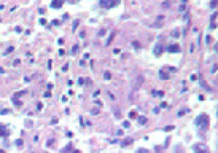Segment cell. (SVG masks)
Masks as SVG:
<instances>
[{
    "label": "cell",
    "instance_id": "cell-1",
    "mask_svg": "<svg viewBox=\"0 0 218 153\" xmlns=\"http://www.w3.org/2000/svg\"><path fill=\"white\" fill-rule=\"evenodd\" d=\"M196 124H198L199 128H202V129H207L209 128V115L207 113L199 115L198 118H196Z\"/></svg>",
    "mask_w": 218,
    "mask_h": 153
},
{
    "label": "cell",
    "instance_id": "cell-2",
    "mask_svg": "<svg viewBox=\"0 0 218 153\" xmlns=\"http://www.w3.org/2000/svg\"><path fill=\"white\" fill-rule=\"evenodd\" d=\"M99 3L102 8H113V6H116L119 3V0H100Z\"/></svg>",
    "mask_w": 218,
    "mask_h": 153
},
{
    "label": "cell",
    "instance_id": "cell-3",
    "mask_svg": "<svg viewBox=\"0 0 218 153\" xmlns=\"http://www.w3.org/2000/svg\"><path fill=\"white\" fill-rule=\"evenodd\" d=\"M64 5V0H53L51 2V8H61Z\"/></svg>",
    "mask_w": 218,
    "mask_h": 153
},
{
    "label": "cell",
    "instance_id": "cell-4",
    "mask_svg": "<svg viewBox=\"0 0 218 153\" xmlns=\"http://www.w3.org/2000/svg\"><path fill=\"white\" fill-rule=\"evenodd\" d=\"M180 51V46L178 45H171L169 46V53H178Z\"/></svg>",
    "mask_w": 218,
    "mask_h": 153
},
{
    "label": "cell",
    "instance_id": "cell-5",
    "mask_svg": "<svg viewBox=\"0 0 218 153\" xmlns=\"http://www.w3.org/2000/svg\"><path fill=\"white\" fill-rule=\"evenodd\" d=\"M10 133H8V129H6L5 126H2V124H0V136H3V137H6Z\"/></svg>",
    "mask_w": 218,
    "mask_h": 153
},
{
    "label": "cell",
    "instance_id": "cell-6",
    "mask_svg": "<svg viewBox=\"0 0 218 153\" xmlns=\"http://www.w3.org/2000/svg\"><path fill=\"white\" fill-rule=\"evenodd\" d=\"M161 53H163V46H161V45H158L156 48H154V54H156V56H159Z\"/></svg>",
    "mask_w": 218,
    "mask_h": 153
},
{
    "label": "cell",
    "instance_id": "cell-7",
    "mask_svg": "<svg viewBox=\"0 0 218 153\" xmlns=\"http://www.w3.org/2000/svg\"><path fill=\"white\" fill-rule=\"evenodd\" d=\"M70 150H72V144H69L67 147H64V148H62V150H61V153H69Z\"/></svg>",
    "mask_w": 218,
    "mask_h": 153
},
{
    "label": "cell",
    "instance_id": "cell-8",
    "mask_svg": "<svg viewBox=\"0 0 218 153\" xmlns=\"http://www.w3.org/2000/svg\"><path fill=\"white\" fill-rule=\"evenodd\" d=\"M159 75H161V78H163V80H167V78H169V75H167L164 70H161V72H159Z\"/></svg>",
    "mask_w": 218,
    "mask_h": 153
},
{
    "label": "cell",
    "instance_id": "cell-9",
    "mask_svg": "<svg viewBox=\"0 0 218 153\" xmlns=\"http://www.w3.org/2000/svg\"><path fill=\"white\" fill-rule=\"evenodd\" d=\"M104 78H105V80H110V78H111L110 72H105V73H104Z\"/></svg>",
    "mask_w": 218,
    "mask_h": 153
},
{
    "label": "cell",
    "instance_id": "cell-10",
    "mask_svg": "<svg viewBox=\"0 0 218 153\" xmlns=\"http://www.w3.org/2000/svg\"><path fill=\"white\" fill-rule=\"evenodd\" d=\"M132 144V139H126V141L123 142V145H131Z\"/></svg>",
    "mask_w": 218,
    "mask_h": 153
},
{
    "label": "cell",
    "instance_id": "cell-11",
    "mask_svg": "<svg viewBox=\"0 0 218 153\" xmlns=\"http://www.w3.org/2000/svg\"><path fill=\"white\" fill-rule=\"evenodd\" d=\"M11 51H13V46H10V48H8V50H6V51H3V56H6V54H10Z\"/></svg>",
    "mask_w": 218,
    "mask_h": 153
},
{
    "label": "cell",
    "instance_id": "cell-12",
    "mask_svg": "<svg viewBox=\"0 0 218 153\" xmlns=\"http://www.w3.org/2000/svg\"><path fill=\"white\" fill-rule=\"evenodd\" d=\"M175 153H183V147H181V145H178L177 150H175Z\"/></svg>",
    "mask_w": 218,
    "mask_h": 153
},
{
    "label": "cell",
    "instance_id": "cell-13",
    "mask_svg": "<svg viewBox=\"0 0 218 153\" xmlns=\"http://www.w3.org/2000/svg\"><path fill=\"white\" fill-rule=\"evenodd\" d=\"M137 153H150V151L146 150V148H139V150H137Z\"/></svg>",
    "mask_w": 218,
    "mask_h": 153
},
{
    "label": "cell",
    "instance_id": "cell-14",
    "mask_svg": "<svg viewBox=\"0 0 218 153\" xmlns=\"http://www.w3.org/2000/svg\"><path fill=\"white\" fill-rule=\"evenodd\" d=\"M216 5H218V0H212V3H210V6H212V8H215Z\"/></svg>",
    "mask_w": 218,
    "mask_h": 153
},
{
    "label": "cell",
    "instance_id": "cell-15",
    "mask_svg": "<svg viewBox=\"0 0 218 153\" xmlns=\"http://www.w3.org/2000/svg\"><path fill=\"white\" fill-rule=\"evenodd\" d=\"M10 112H11L10 109H3V110H2V115H6V113H10Z\"/></svg>",
    "mask_w": 218,
    "mask_h": 153
},
{
    "label": "cell",
    "instance_id": "cell-16",
    "mask_svg": "<svg viewBox=\"0 0 218 153\" xmlns=\"http://www.w3.org/2000/svg\"><path fill=\"white\" fill-rule=\"evenodd\" d=\"M19 64H21L19 59H15V61H13V66H19Z\"/></svg>",
    "mask_w": 218,
    "mask_h": 153
},
{
    "label": "cell",
    "instance_id": "cell-17",
    "mask_svg": "<svg viewBox=\"0 0 218 153\" xmlns=\"http://www.w3.org/2000/svg\"><path fill=\"white\" fill-rule=\"evenodd\" d=\"M139 123H142V124H145V123H146V118H139Z\"/></svg>",
    "mask_w": 218,
    "mask_h": 153
},
{
    "label": "cell",
    "instance_id": "cell-18",
    "mask_svg": "<svg viewBox=\"0 0 218 153\" xmlns=\"http://www.w3.org/2000/svg\"><path fill=\"white\" fill-rule=\"evenodd\" d=\"M172 35H174V37H178V35H180V32H178V30H174V32H172Z\"/></svg>",
    "mask_w": 218,
    "mask_h": 153
},
{
    "label": "cell",
    "instance_id": "cell-19",
    "mask_svg": "<svg viewBox=\"0 0 218 153\" xmlns=\"http://www.w3.org/2000/svg\"><path fill=\"white\" fill-rule=\"evenodd\" d=\"M123 126H124V128H129V126H131V123H129V121H124V123H123Z\"/></svg>",
    "mask_w": 218,
    "mask_h": 153
},
{
    "label": "cell",
    "instance_id": "cell-20",
    "mask_svg": "<svg viewBox=\"0 0 218 153\" xmlns=\"http://www.w3.org/2000/svg\"><path fill=\"white\" fill-rule=\"evenodd\" d=\"M16 145H18V147H23V141H21V139H19V141H16Z\"/></svg>",
    "mask_w": 218,
    "mask_h": 153
},
{
    "label": "cell",
    "instance_id": "cell-21",
    "mask_svg": "<svg viewBox=\"0 0 218 153\" xmlns=\"http://www.w3.org/2000/svg\"><path fill=\"white\" fill-rule=\"evenodd\" d=\"M72 153H81V151H80V150H73Z\"/></svg>",
    "mask_w": 218,
    "mask_h": 153
},
{
    "label": "cell",
    "instance_id": "cell-22",
    "mask_svg": "<svg viewBox=\"0 0 218 153\" xmlns=\"http://www.w3.org/2000/svg\"><path fill=\"white\" fill-rule=\"evenodd\" d=\"M69 2H70V3H75V2H76V0H69Z\"/></svg>",
    "mask_w": 218,
    "mask_h": 153
},
{
    "label": "cell",
    "instance_id": "cell-23",
    "mask_svg": "<svg viewBox=\"0 0 218 153\" xmlns=\"http://www.w3.org/2000/svg\"><path fill=\"white\" fill-rule=\"evenodd\" d=\"M215 50H216V51H218V43H216V45H215Z\"/></svg>",
    "mask_w": 218,
    "mask_h": 153
},
{
    "label": "cell",
    "instance_id": "cell-24",
    "mask_svg": "<svg viewBox=\"0 0 218 153\" xmlns=\"http://www.w3.org/2000/svg\"><path fill=\"white\" fill-rule=\"evenodd\" d=\"M0 153H5V151H3V150H0Z\"/></svg>",
    "mask_w": 218,
    "mask_h": 153
},
{
    "label": "cell",
    "instance_id": "cell-25",
    "mask_svg": "<svg viewBox=\"0 0 218 153\" xmlns=\"http://www.w3.org/2000/svg\"><path fill=\"white\" fill-rule=\"evenodd\" d=\"M204 153H209V151H204Z\"/></svg>",
    "mask_w": 218,
    "mask_h": 153
}]
</instances>
